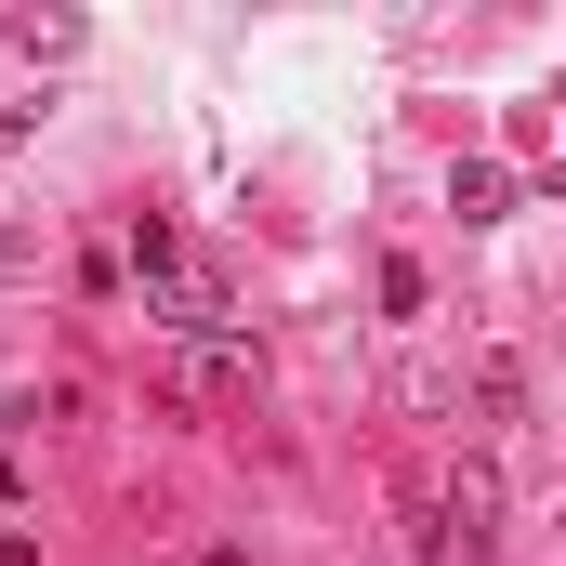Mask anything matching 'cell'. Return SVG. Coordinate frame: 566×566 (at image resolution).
Wrapping results in <instances>:
<instances>
[{"mask_svg":"<svg viewBox=\"0 0 566 566\" xmlns=\"http://www.w3.org/2000/svg\"><path fill=\"white\" fill-rule=\"evenodd\" d=\"M0 566H27V541H0Z\"/></svg>","mask_w":566,"mask_h":566,"instance_id":"cell-7","label":"cell"},{"mask_svg":"<svg viewBox=\"0 0 566 566\" xmlns=\"http://www.w3.org/2000/svg\"><path fill=\"white\" fill-rule=\"evenodd\" d=\"M0 501H13V448H0Z\"/></svg>","mask_w":566,"mask_h":566,"instance_id":"cell-6","label":"cell"},{"mask_svg":"<svg viewBox=\"0 0 566 566\" xmlns=\"http://www.w3.org/2000/svg\"><path fill=\"white\" fill-rule=\"evenodd\" d=\"M448 211H461V224H501V211H514V171H501V158H461V171H448Z\"/></svg>","mask_w":566,"mask_h":566,"instance_id":"cell-3","label":"cell"},{"mask_svg":"<svg viewBox=\"0 0 566 566\" xmlns=\"http://www.w3.org/2000/svg\"><path fill=\"white\" fill-rule=\"evenodd\" d=\"M27 133H40V106H0V145H27Z\"/></svg>","mask_w":566,"mask_h":566,"instance_id":"cell-5","label":"cell"},{"mask_svg":"<svg viewBox=\"0 0 566 566\" xmlns=\"http://www.w3.org/2000/svg\"><path fill=\"white\" fill-rule=\"evenodd\" d=\"M13 40H27V53H40V66H66V53H80V13H27V27H13Z\"/></svg>","mask_w":566,"mask_h":566,"instance_id":"cell-4","label":"cell"},{"mask_svg":"<svg viewBox=\"0 0 566 566\" xmlns=\"http://www.w3.org/2000/svg\"><path fill=\"white\" fill-rule=\"evenodd\" d=\"M145 303H158V329H185V343H224L238 329V290H224V264H171V277H145Z\"/></svg>","mask_w":566,"mask_h":566,"instance_id":"cell-1","label":"cell"},{"mask_svg":"<svg viewBox=\"0 0 566 566\" xmlns=\"http://www.w3.org/2000/svg\"><path fill=\"white\" fill-rule=\"evenodd\" d=\"M434 514H461L448 541H461V554H488V541H501V474H488V461H461V474L434 488Z\"/></svg>","mask_w":566,"mask_h":566,"instance_id":"cell-2","label":"cell"}]
</instances>
